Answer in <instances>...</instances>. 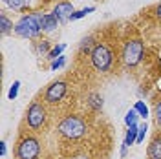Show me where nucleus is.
Wrapping results in <instances>:
<instances>
[{"label":"nucleus","instance_id":"f257e3e1","mask_svg":"<svg viewBox=\"0 0 161 159\" xmlns=\"http://www.w3.org/2000/svg\"><path fill=\"white\" fill-rule=\"evenodd\" d=\"M42 22H44V15L42 13H30V15H24L22 19L15 24V33L19 35V37H24V39H33V37H37L40 31L44 30V26H42Z\"/></svg>","mask_w":161,"mask_h":159},{"label":"nucleus","instance_id":"f03ea898","mask_svg":"<svg viewBox=\"0 0 161 159\" xmlns=\"http://www.w3.org/2000/svg\"><path fill=\"white\" fill-rule=\"evenodd\" d=\"M59 134L66 139H80L86 134V123L79 115H68L60 121Z\"/></svg>","mask_w":161,"mask_h":159},{"label":"nucleus","instance_id":"7ed1b4c3","mask_svg":"<svg viewBox=\"0 0 161 159\" xmlns=\"http://www.w3.org/2000/svg\"><path fill=\"white\" fill-rule=\"evenodd\" d=\"M143 53H145V46L139 39L128 40L123 48V62L126 66H137L143 60Z\"/></svg>","mask_w":161,"mask_h":159},{"label":"nucleus","instance_id":"20e7f679","mask_svg":"<svg viewBox=\"0 0 161 159\" xmlns=\"http://www.w3.org/2000/svg\"><path fill=\"white\" fill-rule=\"evenodd\" d=\"M114 55H112L110 48L106 44H95L92 50V64L95 66V70L99 71H106L110 70Z\"/></svg>","mask_w":161,"mask_h":159},{"label":"nucleus","instance_id":"39448f33","mask_svg":"<svg viewBox=\"0 0 161 159\" xmlns=\"http://www.w3.org/2000/svg\"><path fill=\"white\" fill-rule=\"evenodd\" d=\"M26 121H28V126L31 130H39L44 126V123H46V108L42 106V102H33L28 108Z\"/></svg>","mask_w":161,"mask_h":159},{"label":"nucleus","instance_id":"423d86ee","mask_svg":"<svg viewBox=\"0 0 161 159\" xmlns=\"http://www.w3.org/2000/svg\"><path fill=\"white\" fill-rule=\"evenodd\" d=\"M40 152V145L35 137H24L17 146V157L19 159H37Z\"/></svg>","mask_w":161,"mask_h":159},{"label":"nucleus","instance_id":"0eeeda50","mask_svg":"<svg viewBox=\"0 0 161 159\" xmlns=\"http://www.w3.org/2000/svg\"><path fill=\"white\" fill-rule=\"evenodd\" d=\"M64 95H66V82L57 80V82H53V84L48 86L44 99H46V102H51V104H53V102H59Z\"/></svg>","mask_w":161,"mask_h":159},{"label":"nucleus","instance_id":"6e6552de","mask_svg":"<svg viewBox=\"0 0 161 159\" xmlns=\"http://www.w3.org/2000/svg\"><path fill=\"white\" fill-rule=\"evenodd\" d=\"M73 13H75V8H73L71 2H59V4L55 6V9H53V15L57 17L59 22H66V20H70Z\"/></svg>","mask_w":161,"mask_h":159},{"label":"nucleus","instance_id":"1a4fd4ad","mask_svg":"<svg viewBox=\"0 0 161 159\" xmlns=\"http://www.w3.org/2000/svg\"><path fill=\"white\" fill-rule=\"evenodd\" d=\"M148 159H161V137H156L148 145Z\"/></svg>","mask_w":161,"mask_h":159},{"label":"nucleus","instance_id":"9d476101","mask_svg":"<svg viewBox=\"0 0 161 159\" xmlns=\"http://www.w3.org/2000/svg\"><path fill=\"white\" fill-rule=\"evenodd\" d=\"M137 132H139V126L137 124H132L128 126V132H126V135H125V146H130L134 143H137Z\"/></svg>","mask_w":161,"mask_h":159},{"label":"nucleus","instance_id":"9b49d317","mask_svg":"<svg viewBox=\"0 0 161 159\" xmlns=\"http://www.w3.org/2000/svg\"><path fill=\"white\" fill-rule=\"evenodd\" d=\"M42 26H44V31H53L59 28V20L57 17L50 13V15H44V22H42Z\"/></svg>","mask_w":161,"mask_h":159},{"label":"nucleus","instance_id":"f8f14e48","mask_svg":"<svg viewBox=\"0 0 161 159\" xmlns=\"http://www.w3.org/2000/svg\"><path fill=\"white\" fill-rule=\"evenodd\" d=\"M0 28H2V35H8L11 30H15V28H13V22H11L4 13L0 15Z\"/></svg>","mask_w":161,"mask_h":159},{"label":"nucleus","instance_id":"ddd939ff","mask_svg":"<svg viewBox=\"0 0 161 159\" xmlns=\"http://www.w3.org/2000/svg\"><path fill=\"white\" fill-rule=\"evenodd\" d=\"M64 50H66V44H64V42L57 44V46H55V48H53V50L50 51V53H48V59H51V60L59 59L60 55H62V51H64Z\"/></svg>","mask_w":161,"mask_h":159},{"label":"nucleus","instance_id":"4468645a","mask_svg":"<svg viewBox=\"0 0 161 159\" xmlns=\"http://www.w3.org/2000/svg\"><path fill=\"white\" fill-rule=\"evenodd\" d=\"M134 110L139 113V117H143V119H147V117H148V108H147V104H145L143 101H137V102L134 104Z\"/></svg>","mask_w":161,"mask_h":159},{"label":"nucleus","instance_id":"2eb2a0df","mask_svg":"<svg viewBox=\"0 0 161 159\" xmlns=\"http://www.w3.org/2000/svg\"><path fill=\"white\" fill-rule=\"evenodd\" d=\"M137 117H139V113L132 108V110H128V112H126V115H125V123H126L128 126H132V124H137Z\"/></svg>","mask_w":161,"mask_h":159},{"label":"nucleus","instance_id":"dca6fc26","mask_svg":"<svg viewBox=\"0 0 161 159\" xmlns=\"http://www.w3.org/2000/svg\"><path fill=\"white\" fill-rule=\"evenodd\" d=\"M11 9H22L26 6V0H4Z\"/></svg>","mask_w":161,"mask_h":159},{"label":"nucleus","instance_id":"f3484780","mask_svg":"<svg viewBox=\"0 0 161 159\" xmlns=\"http://www.w3.org/2000/svg\"><path fill=\"white\" fill-rule=\"evenodd\" d=\"M19 88H20V80H15V82H13V86L9 88V93H8V97H9L11 101L17 99V95H19Z\"/></svg>","mask_w":161,"mask_h":159},{"label":"nucleus","instance_id":"a211bd4d","mask_svg":"<svg viewBox=\"0 0 161 159\" xmlns=\"http://www.w3.org/2000/svg\"><path fill=\"white\" fill-rule=\"evenodd\" d=\"M66 64V57L64 55H60L59 59H55V60H51V70L55 71V70H59V68H62Z\"/></svg>","mask_w":161,"mask_h":159},{"label":"nucleus","instance_id":"6ab92c4d","mask_svg":"<svg viewBox=\"0 0 161 159\" xmlns=\"http://www.w3.org/2000/svg\"><path fill=\"white\" fill-rule=\"evenodd\" d=\"M90 106L95 110H99L101 106H103V99H101L99 95H92L90 97Z\"/></svg>","mask_w":161,"mask_h":159},{"label":"nucleus","instance_id":"aec40b11","mask_svg":"<svg viewBox=\"0 0 161 159\" xmlns=\"http://www.w3.org/2000/svg\"><path fill=\"white\" fill-rule=\"evenodd\" d=\"M147 123H143V124H139V132H137V143H143V139H145V135H147Z\"/></svg>","mask_w":161,"mask_h":159},{"label":"nucleus","instance_id":"412c9836","mask_svg":"<svg viewBox=\"0 0 161 159\" xmlns=\"http://www.w3.org/2000/svg\"><path fill=\"white\" fill-rule=\"evenodd\" d=\"M154 115H156V124L161 126V102L156 104V112H154Z\"/></svg>","mask_w":161,"mask_h":159},{"label":"nucleus","instance_id":"4be33fe9","mask_svg":"<svg viewBox=\"0 0 161 159\" xmlns=\"http://www.w3.org/2000/svg\"><path fill=\"white\" fill-rule=\"evenodd\" d=\"M37 51H39V53H46V51H48V42H46V40H42L39 46H37Z\"/></svg>","mask_w":161,"mask_h":159},{"label":"nucleus","instance_id":"5701e85b","mask_svg":"<svg viewBox=\"0 0 161 159\" xmlns=\"http://www.w3.org/2000/svg\"><path fill=\"white\" fill-rule=\"evenodd\" d=\"M0 156H6V143H0Z\"/></svg>","mask_w":161,"mask_h":159},{"label":"nucleus","instance_id":"b1692460","mask_svg":"<svg viewBox=\"0 0 161 159\" xmlns=\"http://www.w3.org/2000/svg\"><path fill=\"white\" fill-rule=\"evenodd\" d=\"M156 17H158V19L161 20V4L158 6V8H156Z\"/></svg>","mask_w":161,"mask_h":159},{"label":"nucleus","instance_id":"393cba45","mask_svg":"<svg viewBox=\"0 0 161 159\" xmlns=\"http://www.w3.org/2000/svg\"><path fill=\"white\" fill-rule=\"evenodd\" d=\"M71 159H90L88 156H75V157H71Z\"/></svg>","mask_w":161,"mask_h":159},{"label":"nucleus","instance_id":"a878e982","mask_svg":"<svg viewBox=\"0 0 161 159\" xmlns=\"http://www.w3.org/2000/svg\"><path fill=\"white\" fill-rule=\"evenodd\" d=\"M46 2H50V0H46Z\"/></svg>","mask_w":161,"mask_h":159}]
</instances>
